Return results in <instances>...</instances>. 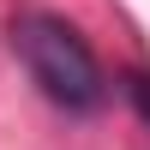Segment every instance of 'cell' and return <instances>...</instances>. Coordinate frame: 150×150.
Instances as JSON below:
<instances>
[{"label": "cell", "instance_id": "6da1fadb", "mask_svg": "<svg viewBox=\"0 0 150 150\" xmlns=\"http://www.w3.org/2000/svg\"><path fill=\"white\" fill-rule=\"evenodd\" d=\"M12 48H18L30 84L66 114H96L108 102L102 60L90 54V42L78 36V24H66L60 12H18L12 18Z\"/></svg>", "mask_w": 150, "mask_h": 150}, {"label": "cell", "instance_id": "7a4b0ae2", "mask_svg": "<svg viewBox=\"0 0 150 150\" xmlns=\"http://www.w3.org/2000/svg\"><path fill=\"white\" fill-rule=\"evenodd\" d=\"M126 96H132V108H138L144 126H150V72H126Z\"/></svg>", "mask_w": 150, "mask_h": 150}]
</instances>
